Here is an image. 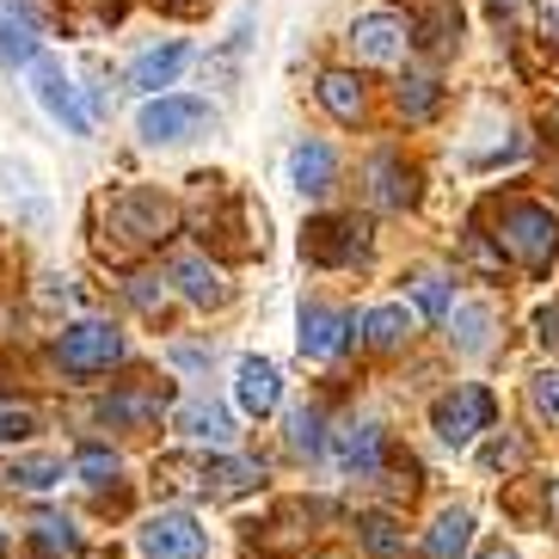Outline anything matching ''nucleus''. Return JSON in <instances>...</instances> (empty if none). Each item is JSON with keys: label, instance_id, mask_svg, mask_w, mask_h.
I'll list each match as a JSON object with an SVG mask.
<instances>
[{"label": "nucleus", "instance_id": "33", "mask_svg": "<svg viewBox=\"0 0 559 559\" xmlns=\"http://www.w3.org/2000/svg\"><path fill=\"white\" fill-rule=\"evenodd\" d=\"M412 289H418V313H425V320H443V313H449V277L425 271V277L412 283Z\"/></svg>", "mask_w": 559, "mask_h": 559}, {"label": "nucleus", "instance_id": "11", "mask_svg": "<svg viewBox=\"0 0 559 559\" xmlns=\"http://www.w3.org/2000/svg\"><path fill=\"white\" fill-rule=\"evenodd\" d=\"M350 50H357V62H381V68H394L400 56L412 50L406 19H400V13H362L357 25H350Z\"/></svg>", "mask_w": 559, "mask_h": 559}, {"label": "nucleus", "instance_id": "40", "mask_svg": "<svg viewBox=\"0 0 559 559\" xmlns=\"http://www.w3.org/2000/svg\"><path fill=\"white\" fill-rule=\"evenodd\" d=\"M542 338H547V345H559V301H554V308H542Z\"/></svg>", "mask_w": 559, "mask_h": 559}, {"label": "nucleus", "instance_id": "4", "mask_svg": "<svg viewBox=\"0 0 559 559\" xmlns=\"http://www.w3.org/2000/svg\"><path fill=\"white\" fill-rule=\"evenodd\" d=\"M135 547H142V559H210V528L191 510H154L135 528Z\"/></svg>", "mask_w": 559, "mask_h": 559}, {"label": "nucleus", "instance_id": "35", "mask_svg": "<svg viewBox=\"0 0 559 559\" xmlns=\"http://www.w3.org/2000/svg\"><path fill=\"white\" fill-rule=\"evenodd\" d=\"M37 437V418L25 406H0V443H32Z\"/></svg>", "mask_w": 559, "mask_h": 559}, {"label": "nucleus", "instance_id": "13", "mask_svg": "<svg viewBox=\"0 0 559 559\" xmlns=\"http://www.w3.org/2000/svg\"><path fill=\"white\" fill-rule=\"evenodd\" d=\"M234 400H240V412H252V418L277 412V400H283L277 362L271 357H240V369H234Z\"/></svg>", "mask_w": 559, "mask_h": 559}, {"label": "nucleus", "instance_id": "44", "mask_svg": "<svg viewBox=\"0 0 559 559\" xmlns=\"http://www.w3.org/2000/svg\"><path fill=\"white\" fill-rule=\"evenodd\" d=\"M7 542H13V535H7V528H0V554H7Z\"/></svg>", "mask_w": 559, "mask_h": 559}, {"label": "nucleus", "instance_id": "39", "mask_svg": "<svg viewBox=\"0 0 559 559\" xmlns=\"http://www.w3.org/2000/svg\"><path fill=\"white\" fill-rule=\"evenodd\" d=\"M166 357L179 362V369H210V357H215V350H203V345H173Z\"/></svg>", "mask_w": 559, "mask_h": 559}, {"label": "nucleus", "instance_id": "22", "mask_svg": "<svg viewBox=\"0 0 559 559\" xmlns=\"http://www.w3.org/2000/svg\"><path fill=\"white\" fill-rule=\"evenodd\" d=\"M37 62V25L19 7H0V68H32Z\"/></svg>", "mask_w": 559, "mask_h": 559}, {"label": "nucleus", "instance_id": "42", "mask_svg": "<svg viewBox=\"0 0 559 559\" xmlns=\"http://www.w3.org/2000/svg\"><path fill=\"white\" fill-rule=\"evenodd\" d=\"M542 130H547V135H554V142H559V105H554V111H542Z\"/></svg>", "mask_w": 559, "mask_h": 559}, {"label": "nucleus", "instance_id": "2", "mask_svg": "<svg viewBox=\"0 0 559 559\" xmlns=\"http://www.w3.org/2000/svg\"><path fill=\"white\" fill-rule=\"evenodd\" d=\"M498 247L523 264V271H547L559 252L554 210L547 203H504V215H498Z\"/></svg>", "mask_w": 559, "mask_h": 559}, {"label": "nucleus", "instance_id": "6", "mask_svg": "<svg viewBox=\"0 0 559 559\" xmlns=\"http://www.w3.org/2000/svg\"><path fill=\"white\" fill-rule=\"evenodd\" d=\"M210 117H215L210 99H185V93H166V99H148L142 111H135V135L160 148V142H185V135L203 130Z\"/></svg>", "mask_w": 559, "mask_h": 559}, {"label": "nucleus", "instance_id": "19", "mask_svg": "<svg viewBox=\"0 0 559 559\" xmlns=\"http://www.w3.org/2000/svg\"><path fill=\"white\" fill-rule=\"evenodd\" d=\"M185 62H191V44H160V50L135 56L130 86H135V93H160V86L179 81V68H185Z\"/></svg>", "mask_w": 559, "mask_h": 559}, {"label": "nucleus", "instance_id": "18", "mask_svg": "<svg viewBox=\"0 0 559 559\" xmlns=\"http://www.w3.org/2000/svg\"><path fill=\"white\" fill-rule=\"evenodd\" d=\"M412 326H418V320H412V308H400V301H381V308H369L357 320V332H362L369 350H400L412 338Z\"/></svg>", "mask_w": 559, "mask_h": 559}, {"label": "nucleus", "instance_id": "7", "mask_svg": "<svg viewBox=\"0 0 559 559\" xmlns=\"http://www.w3.org/2000/svg\"><path fill=\"white\" fill-rule=\"evenodd\" d=\"M362 247H369V222L357 215H313L301 228V259L313 264H357Z\"/></svg>", "mask_w": 559, "mask_h": 559}, {"label": "nucleus", "instance_id": "17", "mask_svg": "<svg viewBox=\"0 0 559 559\" xmlns=\"http://www.w3.org/2000/svg\"><path fill=\"white\" fill-rule=\"evenodd\" d=\"M443 326H449V338H455V350H467V357L492 350V308H486V301H449Z\"/></svg>", "mask_w": 559, "mask_h": 559}, {"label": "nucleus", "instance_id": "20", "mask_svg": "<svg viewBox=\"0 0 559 559\" xmlns=\"http://www.w3.org/2000/svg\"><path fill=\"white\" fill-rule=\"evenodd\" d=\"M474 547V516L461 504H449V510H437V523L425 528V554L430 559H461Z\"/></svg>", "mask_w": 559, "mask_h": 559}, {"label": "nucleus", "instance_id": "3", "mask_svg": "<svg viewBox=\"0 0 559 559\" xmlns=\"http://www.w3.org/2000/svg\"><path fill=\"white\" fill-rule=\"evenodd\" d=\"M56 362H62L68 376H99V369L123 362V332L111 320H74L56 338Z\"/></svg>", "mask_w": 559, "mask_h": 559}, {"label": "nucleus", "instance_id": "27", "mask_svg": "<svg viewBox=\"0 0 559 559\" xmlns=\"http://www.w3.org/2000/svg\"><path fill=\"white\" fill-rule=\"evenodd\" d=\"M166 412V394H117V400H105L99 406V418L105 425H148V418H160Z\"/></svg>", "mask_w": 559, "mask_h": 559}, {"label": "nucleus", "instance_id": "34", "mask_svg": "<svg viewBox=\"0 0 559 559\" xmlns=\"http://www.w3.org/2000/svg\"><path fill=\"white\" fill-rule=\"evenodd\" d=\"M479 467H486V474H510V467H523V443H516V437H492V443L479 449Z\"/></svg>", "mask_w": 559, "mask_h": 559}, {"label": "nucleus", "instance_id": "28", "mask_svg": "<svg viewBox=\"0 0 559 559\" xmlns=\"http://www.w3.org/2000/svg\"><path fill=\"white\" fill-rule=\"evenodd\" d=\"M289 449H296V455H320V449H326V412L320 406L289 412Z\"/></svg>", "mask_w": 559, "mask_h": 559}, {"label": "nucleus", "instance_id": "30", "mask_svg": "<svg viewBox=\"0 0 559 559\" xmlns=\"http://www.w3.org/2000/svg\"><path fill=\"white\" fill-rule=\"evenodd\" d=\"M7 479H13V486H25V492H50L56 479H62V461H56V455L13 461V467H7Z\"/></svg>", "mask_w": 559, "mask_h": 559}, {"label": "nucleus", "instance_id": "25", "mask_svg": "<svg viewBox=\"0 0 559 559\" xmlns=\"http://www.w3.org/2000/svg\"><path fill=\"white\" fill-rule=\"evenodd\" d=\"M437 105H443V86L430 81V74H406V81L394 86V111L406 117V123H425V117H437Z\"/></svg>", "mask_w": 559, "mask_h": 559}, {"label": "nucleus", "instance_id": "8", "mask_svg": "<svg viewBox=\"0 0 559 559\" xmlns=\"http://www.w3.org/2000/svg\"><path fill=\"white\" fill-rule=\"evenodd\" d=\"M32 93H37V105H44V111H50L68 135H93V117L81 111V99H74V81H68L62 62L37 56V62H32Z\"/></svg>", "mask_w": 559, "mask_h": 559}, {"label": "nucleus", "instance_id": "15", "mask_svg": "<svg viewBox=\"0 0 559 559\" xmlns=\"http://www.w3.org/2000/svg\"><path fill=\"white\" fill-rule=\"evenodd\" d=\"M191 486H203V492H215V498H240V492H259L264 486V467L247 455H215L191 474Z\"/></svg>", "mask_w": 559, "mask_h": 559}, {"label": "nucleus", "instance_id": "36", "mask_svg": "<svg viewBox=\"0 0 559 559\" xmlns=\"http://www.w3.org/2000/svg\"><path fill=\"white\" fill-rule=\"evenodd\" d=\"M535 25H542L547 50H559V0H535Z\"/></svg>", "mask_w": 559, "mask_h": 559}, {"label": "nucleus", "instance_id": "32", "mask_svg": "<svg viewBox=\"0 0 559 559\" xmlns=\"http://www.w3.org/2000/svg\"><path fill=\"white\" fill-rule=\"evenodd\" d=\"M528 406L542 425H559V369H542V376L528 381Z\"/></svg>", "mask_w": 559, "mask_h": 559}, {"label": "nucleus", "instance_id": "16", "mask_svg": "<svg viewBox=\"0 0 559 559\" xmlns=\"http://www.w3.org/2000/svg\"><path fill=\"white\" fill-rule=\"evenodd\" d=\"M289 179H296L301 198H326L332 179H338V154H332L320 135H308V142H296V154H289Z\"/></svg>", "mask_w": 559, "mask_h": 559}, {"label": "nucleus", "instance_id": "26", "mask_svg": "<svg viewBox=\"0 0 559 559\" xmlns=\"http://www.w3.org/2000/svg\"><path fill=\"white\" fill-rule=\"evenodd\" d=\"M357 542L369 547L376 559H400V554H406V528H400L388 510H369V516L357 523Z\"/></svg>", "mask_w": 559, "mask_h": 559}, {"label": "nucleus", "instance_id": "9", "mask_svg": "<svg viewBox=\"0 0 559 559\" xmlns=\"http://www.w3.org/2000/svg\"><path fill=\"white\" fill-rule=\"evenodd\" d=\"M350 332H357V320H350L345 308H326V301H313V308H301V332L296 345L308 362H332L338 350L350 345Z\"/></svg>", "mask_w": 559, "mask_h": 559}, {"label": "nucleus", "instance_id": "41", "mask_svg": "<svg viewBox=\"0 0 559 559\" xmlns=\"http://www.w3.org/2000/svg\"><path fill=\"white\" fill-rule=\"evenodd\" d=\"M547 516H554V528H559V479L547 486Z\"/></svg>", "mask_w": 559, "mask_h": 559}, {"label": "nucleus", "instance_id": "14", "mask_svg": "<svg viewBox=\"0 0 559 559\" xmlns=\"http://www.w3.org/2000/svg\"><path fill=\"white\" fill-rule=\"evenodd\" d=\"M166 277L179 283V296L191 301V308H222V301H228V277H222L215 264H203L198 252H179V259L166 264Z\"/></svg>", "mask_w": 559, "mask_h": 559}, {"label": "nucleus", "instance_id": "45", "mask_svg": "<svg viewBox=\"0 0 559 559\" xmlns=\"http://www.w3.org/2000/svg\"><path fill=\"white\" fill-rule=\"evenodd\" d=\"M498 559H516V554H498Z\"/></svg>", "mask_w": 559, "mask_h": 559}, {"label": "nucleus", "instance_id": "38", "mask_svg": "<svg viewBox=\"0 0 559 559\" xmlns=\"http://www.w3.org/2000/svg\"><path fill=\"white\" fill-rule=\"evenodd\" d=\"M467 259H474L479 271H498V264H504V252L486 247V234H467Z\"/></svg>", "mask_w": 559, "mask_h": 559}, {"label": "nucleus", "instance_id": "24", "mask_svg": "<svg viewBox=\"0 0 559 559\" xmlns=\"http://www.w3.org/2000/svg\"><path fill=\"white\" fill-rule=\"evenodd\" d=\"M320 105H326L338 123H357L362 117V81L350 68H326V74H320Z\"/></svg>", "mask_w": 559, "mask_h": 559}, {"label": "nucleus", "instance_id": "21", "mask_svg": "<svg viewBox=\"0 0 559 559\" xmlns=\"http://www.w3.org/2000/svg\"><path fill=\"white\" fill-rule=\"evenodd\" d=\"M173 425L191 437V443H215V449H228L234 443V418L215 400H191V406H179V418Z\"/></svg>", "mask_w": 559, "mask_h": 559}, {"label": "nucleus", "instance_id": "43", "mask_svg": "<svg viewBox=\"0 0 559 559\" xmlns=\"http://www.w3.org/2000/svg\"><path fill=\"white\" fill-rule=\"evenodd\" d=\"M166 7H173V13H191V7H210V0H166Z\"/></svg>", "mask_w": 559, "mask_h": 559}, {"label": "nucleus", "instance_id": "37", "mask_svg": "<svg viewBox=\"0 0 559 559\" xmlns=\"http://www.w3.org/2000/svg\"><path fill=\"white\" fill-rule=\"evenodd\" d=\"M130 301H135L142 313H160L166 289H154V277H130Z\"/></svg>", "mask_w": 559, "mask_h": 559}, {"label": "nucleus", "instance_id": "31", "mask_svg": "<svg viewBox=\"0 0 559 559\" xmlns=\"http://www.w3.org/2000/svg\"><path fill=\"white\" fill-rule=\"evenodd\" d=\"M74 474H81L86 486H111V479L123 474V461H117L111 449H81V455H74Z\"/></svg>", "mask_w": 559, "mask_h": 559}, {"label": "nucleus", "instance_id": "23", "mask_svg": "<svg viewBox=\"0 0 559 559\" xmlns=\"http://www.w3.org/2000/svg\"><path fill=\"white\" fill-rule=\"evenodd\" d=\"M369 179H376V203H381V210H406V203L418 198V179H412V166H400L394 154H376Z\"/></svg>", "mask_w": 559, "mask_h": 559}, {"label": "nucleus", "instance_id": "5", "mask_svg": "<svg viewBox=\"0 0 559 559\" xmlns=\"http://www.w3.org/2000/svg\"><path fill=\"white\" fill-rule=\"evenodd\" d=\"M492 394L486 388H474V381H461V388H449L437 406H430V430L443 437L449 449H467L479 437V430H492Z\"/></svg>", "mask_w": 559, "mask_h": 559}, {"label": "nucleus", "instance_id": "12", "mask_svg": "<svg viewBox=\"0 0 559 559\" xmlns=\"http://www.w3.org/2000/svg\"><path fill=\"white\" fill-rule=\"evenodd\" d=\"M381 449H388V437H381V425H369V418H350V425H338V437H332L338 467L357 474V479H376L381 474Z\"/></svg>", "mask_w": 559, "mask_h": 559}, {"label": "nucleus", "instance_id": "29", "mask_svg": "<svg viewBox=\"0 0 559 559\" xmlns=\"http://www.w3.org/2000/svg\"><path fill=\"white\" fill-rule=\"evenodd\" d=\"M32 542H37V554H44V559H68L74 547H81V535H74V523H68V516H37Z\"/></svg>", "mask_w": 559, "mask_h": 559}, {"label": "nucleus", "instance_id": "10", "mask_svg": "<svg viewBox=\"0 0 559 559\" xmlns=\"http://www.w3.org/2000/svg\"><path fill=\"white\" fill-rule=\"evenodd\" d=\"M412 19H406V37L418 44L425 56H449L461 37V0H406Z\"/></svg>", "mask_w": 559, "mask_h": 559}, {"label": "nucleus", "instance_id": "1", "mask_svg": "<svg viewBox=\"0 0 559 559\" xmlns=\"http://www.w3.org/2000/svg\"><path fill=\"white\" fill-rule=\"evenodd\" d=\"M105 222H111L117 247H160L173 234V198L160 185H123L105 210Z\"/></svg>", "mask_w": 559, "mask_h": 559}]
</instances>
